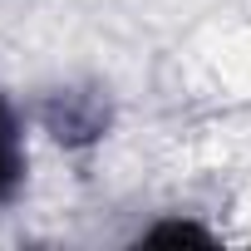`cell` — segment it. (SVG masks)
I'll return each mask as SVG.
<instances>
[{"label": "cell", "mask_w": 251, "mask_h": 251, "mask_svg": "<svg viewBox=\"0 0 251 251\" xmlns=\"http://www.w3.org/2000/svg\"><path fill=\"white\" fill-rule=\"evenodd\" d=\"M25 173H30V148H25L20 113L10 108V99H0V207H10L20 197Z\"/></svg>", "instance_id": "obj_1"}, {"label": "cell", "mask_w": 251, "mask_h": 251, "mask_svg": "<svg viewBox=\"0 0 251 251\" xmlns=\"http://www.w3.org/2000/svg\"><path fill=\"white\" fill-rule=\"evenodd\" d=\"M143 241H212V231H202V226H192V222H163V226H153V231H143Z\"/></svg>", "instance_id": "obj_2"}]
</instances>
